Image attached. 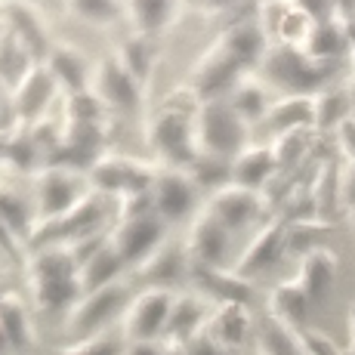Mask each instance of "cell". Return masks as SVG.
Segmentation results:
<instances>
[{
    "instance_id": "11",
    "label": "cell",
    "mask_w": 355,
    "mask_h": 355,
    "mask_svg": "<svg viewBox=\"0 0 355 355\" xmlns=\"http://www.w3.org/2000/svg\"><path fill=\"white\" fill-rule=\"evenodd\" d=\"M62 355H118V346L108 337H96V340H84L80 346H74V349H68Z\"/></svg>"
},
{
    "instance_id": "7",
    "label": "cell",
    "mask_w": 355,
    "mask_h": 355,
    "mask_svg": "<svg viewBox=\"0 0 355 355\" xmlns=\"http://www.w3.org/2000/svg\"><path fill=\"white\" fill-rule=\"evenodd\" d=\"M90 74H93L90 62H87L78 50H71V46H68V50L65 46H59V50L50 53V78L53 80H68V90L71 93L87 90Z\"/></svg>"
},
{
    "instance_id": "3",
    "label": "cell",
    "mask_w": 355,
    "mask_h": 355,
    "mask_svg": "<svg viewBox=\"0 0 355 355\" xmlns=\"http://www.w3.org/2000/svg\"><path fill=\"white\" fill-rule=\"evenodd\" d=\"M167 315H170V300H167V293H158V291L142 293V297L133 303L130 315H127V334H130V337H136V340L155 337Z\"/></svg>"
},
{
    "instance_id": "5",
    "label": "cell",
    "mask_w": 355,
    "mask_h": 355,
    "mask_svg": "<svg viewBox=\"0 0 355 355\" xmlns=\"http://www.w3.org/2000/svg\"><path fill=\"white\" fill-rule=\"evenodd\" d=\"M124 306V288H114V284H105V288H96L93 300H87L78 309V327L84 334L99 331L114 312H121Z\"/></svg>"
},
{
    "instance_id": "4",
    "label": "cell",
    "mask_w": 355,
    "mask_h": 355,
    "mask_svg": "<svg viewBox=\"0 0 355 355\" xmlns=\"http://www.w3.org/2000/svg\"><path fill=\"white\" fill-rule=\"evenodd\" d=\"M158 241V226H155L152 216H136V220H127L124 226L114 232L112 248L118 250L121 263H136L139 257H148L152 244Z\"/></svg>"
},
{
    "instance_id": "1",
    "label": "cell",
    "mask_w": 355,
    "mask_h": 355,
    "mask_svg": "<svg viewBox=\"0 0 355 355\" xmlns=\"http://www.w3.org/2000/svg\"><path fill=\"white\" fill-rule=\"evenodd\" d=\"M93 87H96V99L105 102V105H114L121 112H130L139 102V84L124 71V65L118 59H102V62L93 68Z\"/></svg>"
},
{
    "instance_id": "8",
    "label": "cell",
    "mask_w": 355,
    "mask_h": 355,
    "mask_svg": "<svg viewBox=\"0 0 355 355\" xmlns=\"http://www.w3.org/2000/svg\"><path fill=\"white\" fill-rule=\"evenodd\" d=\"M189 201H192V186H189V180L170 173L158 182V210L164 216H180L182 210L189 207Z\"/></svg>"
},
{
    "instance_id": "13",
    "label": "cell",
    "mask_w": 355,
    "mask_h": 355,
    "mask_svg": "<svg viewBox=\"0 0 355 355\" xmlns=\"http://www.w3.org/2000/svg\"><path fill=\"white\" fill-rule=\"evenodd\" d=\"M3 31H6V22H3V16H0V37H3Z\"/></svg>"
},
{
    "instance_id": "2",
    "label": "cell",
    "mask_w": 355,
    "mask_h": 355,
    "mask_svg": "<svg viewBox=\"0 0 355 355\" xmlns=\"http://www.w3.org/2000/svg\"><path fill=\"white\" fill-rule=\"evenodd\" d=\"M192 121L189 108H164L152 124V142L161 155H182L192 142Z\"/></svg>"
},
{
    "instance_id": "12",
    "label": "cell",
    "mask_w": 355,
    "mask_h": 355,
    "mask_svg": "<svg viewBox=\"0 0 355 355\" xmlns=\"http://www.w3.org/2000/svg\"><path fill=\"white\" fill-rule=\"evenodd\" d=\"M130 355H158V352H155L148 343H139V346H133V349H130Z\"/></svg>"
},
{
    "instance_id": "6",
    "label": "cell",
    "mask_w": 355,
    "mask_h": 355,
    "mask_svg": "<svg viewBox=\"0 0 355 355\" xmlns=\"http://www.w3.org/2000/svg\"><path fill=\"white\" fill-rule=\"evenodd\" d=\"M53 87L56 80L50 78V71L44 68H31L25 78H19V96H16V108L25 114V118H34L46 108V102L53 96Z\"/></svg>"
},
{
    "instance_id": "10",
    "label": "cell",
    "mask_w": 355,
    "mask_h": 355,
    "mask_svg": "<svg viewBox=\"0 0 355 355\" xmlns=\"http://www.w3.org/2000/svg\"><path fill=\"white\" fill-rule=\"evenodd\" d=\"M167 10H170V0H133V19L146 31L158 28L164 16H167Z\"/></svg>"
},
{
    "instance_id": "9",
    "label": "cell",
    "mask_w": 355,
    "mask_h": 355,
    "mask_svg": "<svg viewBox=\"0 0 355 355\" xmlns=\"http://www.w3.org/2000/svg\"><path fill=\"white\" fill-rule=\"evenodd\" d=\"M74 16L93 25H112L118 22V0H68Z\"/></svg>"
}]
</instances>
